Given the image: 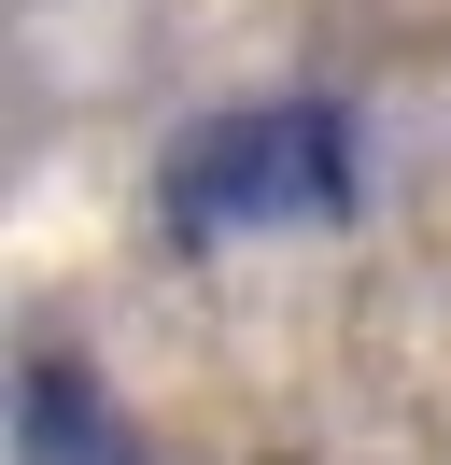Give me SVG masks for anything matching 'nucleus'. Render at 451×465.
I'll list each match as a JSON object with an SVG mask.
<instances>
[{
	"label": "nucleus",
	"mask_w": 451,
	"mask_h": 465,
	"mask_svg": "<svg viewBox=\"0 0 451 465\" xmlns=\"http://www.w3.org/2000/svg\"><path fill=\"white\" fill-rule=\"evenodd\" d=\"M353 183H366V155H353V114H338V99H254V114H212V127L169 142L155 212H169V240L212 254V240L338 226Z\"/></svg>",
	"instance_id": "1"
},
{
	"label": "nucleus",
	"mask_w": 451,
	"mask_h": 465,
	"mask_svg": "<svg viewBox=\"0 0 451 465\" xmlns=\"http://www.w3.org/2000/svg\"><path fill=\"white\" fill-rule=\"evenodd\" d=\"M15 465H141V437L99 409V381L85 367H15Z\"/></svg>",
	"instance_id": "2"
}]
</instances>
